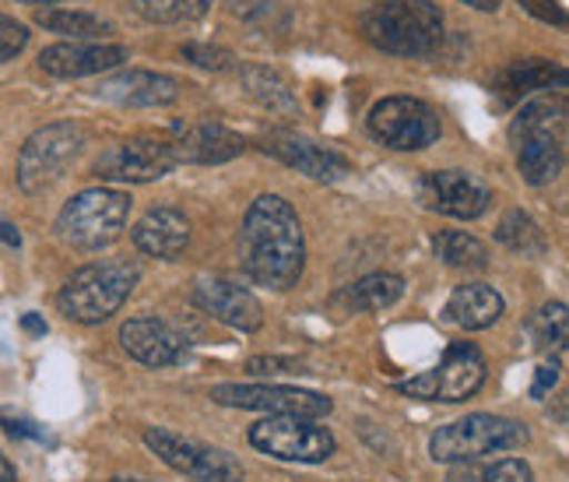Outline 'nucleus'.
Instances as JSON below:
<instances>
[{"mask_svg":"<svg viewBox=\"0 0 569 482\" xmlns=\"http://www.w3.org/2000/svg\"><path fill=\"white\" fill-rule=\"evenodd\" d=\"M113 482H148V479H113Z\"/></svg>","mask_w":569,"mask_h":482,"instance_id":"c03bdc74","label":"nucleus"},{"mask_svg":"<svg viewBox=\"0 0 569 482\" xmlns=\"http://www.w3.org/2000/svg\"><path fill=\"white\" fill-rule=\"evenodd\" d=\"M141 278L134 260H96L78 268L60 289V311L78 324H102L130 299Z\"/></svg>","mask_w":569,"mask_h":482,"instance_id":"20e7f679","label":"nucleus"},{"mask_svg":"<svg viewBox=\"0 0 569 482\" xmlns=\"http://www.w3.org/2000/svg\"><path fill=\"white\" fill-rule=\"evenodd\" d=\"M569 335V317H566V303H545L541 311L528 324V338L535 348H562Z\"/></svg>","mask_w":569,"mask_h":482,"instance_id":"c756f323","label":"nucleus"},{"mask_svg":"<svg viewBox=\"0 0 569 482\" xmlns=\"http://www.w3.org/2000/svg\"><path fill=\"white\" fill-rule=\"evenodd\" d=\"M422 205L450 218H481L492 205V190L475 173L436 169L422 180Z\"/></svg>","mask_w":569,"mask_h":482,"instance_id":"4468645a","label":"nucleus"},{"mask_svg":"<svg viewBox=\"0 0 569 482\" xmlns=\"http://www.w3.org/2000/svg\"><path fill=\"white\" fill-rule=\"evenodd\" d=\"M243 268L271 293L299 286L306 268V236L296 208L278 194H264L243 218Z\"/></svg>","mask_w":569,"mask_h":482,"instance_id":"f257e3e1","label":"nucleus"},{"mask_svg":"<svg viewBox=\"0 0 569 482\" xmlns=\"http://www.w3.org/2000/svg\"><path fill=\"white\" fill-rule=\"evenodd\" d=\"M130 8L148 21H159V26H177V21L208 14L211 0H130Z\"/></svg>","mask_w":569,"mask_h":482,"instance_id":"c85d7f7f","label":"nucleus"},{"mask_svg":"<svg viewBox=\"0 0 569 482\" xmlns=\"http://www.w3.org/2000/svg\"><path fill=\"white\" fill-rule=\"evenodd\" d=\"M84 148V127L74 120H60L39 127L36 135L21 145L18 156V187L26 194H47L53 184L68 177V169Z\"/></svg>","mask_w":569,"mask_h":482,"instance_id":"0eeeda50","label":"nucleus"},{"mask_svg":"<svg viewBox=\"0 0 569 482\" xmlns=\"http://www.w3.org/2000/svg\"><path fill=\"white\" fill-rule=\"evenodd\" d=\"M99 99H109L117 106H134V109H156V106H169L180 99V81L172 75L130 68V71L106 78L99 85Z\"/></svg>","mask_w":569,"mask_h":482,"instance_id":"aec40b11","label":"nucleus"},{"mask_svg":"<svg viewBox=\"0 0 569 482\" xmlns=\"http://www.w3.org/2000/svg\"><path fill=\"white\" fill-rule=\"evenodd\" d=\"M0 430L11 433V436H42V430L29 420H14V415H4L0 412Z\"/></svg>","mask_w":569,"mask_h":482,"instance_id":"e433bc0d","label":"nucleus"},{"mask_svg":"<svg viewBox=\"0 0 569 482\" xmlns=\"http://www.w3.org/2000/svg\"><path fill=\"white\" fill-rule=\"evenodd\" d=\"M239 81H243V92L257 102L271 109V114H296L299 102L289 89V81H284L278 71L271 68H243L239 71Z\"/></svg>","mask_w":569,"mask_h":482,"instance_id":"a878e982","label":"nucleus"},{"mask_svg":"<svg viewBox=\"0 0 569 482\" xmlns=\"http://www.w3.org/2000/svg\"><path fill=\"white\" fill-rule=\"evenodd\" d=\"M134 247L148 257L172 260L190 244V218L180 208H151L141 223L130 229Z\"/></svg>","mask_w":569,"mask_h":482,"instance_id":"412c9836","label":"nucleus"},{"mask_svg":"<svg viewBox=\"0 0 569 482\" xmlns=\"http://www.w3.org/2000/svg\"><path fill=\"white\" fill-rule=\"evenodd\" d=\"M447 482H481V469L475 462H457L447 475Z\"/></svg>","mask_w":569,"mask_h":482,"instance_id":"4c0bfd02","label":"nucleus"},{"mask_svg":"<svg viewBox=\"0 0 569 482\" xmlns=\"http://www.w3.org/2000/svg\"><path fill=\"white\" fill-rule=\"evenodd\" d=\"M502 314H507V303H502V296L492 286H486V282L457 286L443 306V321L465 327V332H486Z\"/></svg>","mask_w":569,"mask_h":482,"instance_id":"4be33fe9","label":"nucleus"},{"mask_svg":"<svg viewBox=\"0 0 569 482\" xmlns=\"http://www.w3.org/2000/svg\"><path fill=\"white\" fill-rule=\"evenodd\" d=\"M496 239L507 250L523 254V257H541L545 250H549V239H545L541 226L535 223L528 212H520V208L502 215V223L496 229Z\"/></svg>","mask_w":569,"mask_h":482,"instance_id":"cd10ccee","label":"nucleus"},{"mask_svg":"<svg viewBox=\"0 0 569 482\" xmlns=\"http://www.w3.org/2000/svg\"><path fill=\"white\" fill-rule=\"evenodd\" d=\"M405 296V278L393 272H373L359 282H352L335 303L345 306L348 314H373L383 311V306H393Z\"/></svg>","mask_w":569,"mask_h":482,"instance_id":"b1692460","label":"nucleus"},{"mask_svg":"<svg viewBox=\"0 0 569 482\" xmlns=\"http://www.w3.org/2000/svg\"><path fill=\"white\" fill-rule=\"evenodd\" d=\"M369 47L393 57H432L443 42V14L432 0H380L359 18Z\"/></svg>","mask_w":569,"mask_h":482,"instance_id":"f03ea898","label":"nucleus"},{"mask_svg":"<svg viewBox=\"0 0 569 482\" xmlns=\"http://www.w3.org/2000/svg\"><path fill=\"white\" fill-rule=\"evenodd\" d=\"M130 194L117 187H92L74 194L57 215V236L74 250H106L123 236Z\"/></svg>","mask_w":569,"mask_h":482,"instance_id":"39448f33","label":"nucleus"},{"mask_svg":"<svg viewBox=\"0 0 569 482\" xmlns=\"http://www.w3.org/2000/svg\"><path fill=\"white\" fill-rule=\"evenodd\" d=\"M127 60L130 50L113 42H53L39 53V68L53 78H89L117 71Z\"/></svg>","mask_w":569,"mask_h":482,"instance_id":"dca6fc26","label":"nucleus"},{"mask_svg":"<svg viewBox=\"0 0 569 482\" xmlns=\"http://www.w3.org/2000/svg\"><path fill=\"white\" fill-rule=\"evenodd\" d=\"M552 85H566V71L559 63H549L541 57L531 60H513L510 68H502L496 78V96L502 102H517L538 89H552Z\"/></svg>","mask_w":569,"mask_h":482,"instance_id":"5701e85b","label":"nucleus"},{"mask_svg":"<svg viewBox=\"0 0 569 482\" xmlns=\"http://www.w3.org/2000/svg\"><path fill=\"white\" fill-rule=\"evenodd\" d=\"M517 141V169L523 184L549 187L566 166V99L545 96L528 102L510 124Z\"/></svg>","mask_w":569,"mask_h":482,"instance_id":"7ed1b4c3","label":"nucleus"},{"mask_svg":"<svg viewBox=\"0 0 569 482\" xmlns=\"http://www.w3.org/2000/svg\"><path fill=\"white\" fill-rule=\"evenodd\" d=\"M144 444L151 454H159V462L193 482H243L247 475L229 451L193 441V436H180L172 430H144Z\"/></svg>","mask_w":569,"mask_h":482,"instance_id":"9d476101","label":"nucleus"},{"mask_svg":"<svg viewBox=\"0 0 569 482\" xmlns=\"http://www.w3.org/2000/svg\"><path fill=\"white\" fill-rule=\"evenodd\" d=\"M461 4L475 8V11H499L502 0H461Z\"/></svg>","mask_w":569,"mask_h":482,"instance_id":"79ce46f5","label":"nucleus"},{"mask_svg":"<svg viewBox=\"0 0 569 482\" xmlns=\"http://www.w3.org/2000/svg\"><path fill=\"white\" fill-rule=\"evenodd\" d=\"M523 11H531L535 18H541L545 26H556V29H566V11L556 4V0H520Z\"/></svg>","mask_w":569,"mask_h":482,"instance_id":"f704fd0d","label":"nucleus"},{"mask_svg":"<svg viewBox=\"0 0 569 482\" xmlns=\"http://www.w3.org/2000/svg\"><path fill=\"white\" fill-rule=\"evenodd\" d=\"M29 29L21 26L18 18H8V14H0V63H8L14 60L21 50L29 47Z\"/></svg>","mask_w":569,"mask_h":482,"instance_id":"2f4dec72","label":"nucleus"},{"mask_svg":"<svg viewBox=\"0 0 569 482\" xmlns=\"http://www.w3.org/2000/svg\"><path fill=\"white\" fill-rule=\"evenodd\" d=\"M250 444L274 458V462H299V465H320L327 462L338 441L335 433L320 426L317 420H299V415H271L250 426Z\"/></svg>","mask_w":569,"mask_h":482,"instance_id":"6e6552de","label":"nucleus"},{"mask_svg":"<svg viewBox=\"0 0 569 482\" xmlns=\"http://www.w3.org/2000/svg\"><path fill=\"white\" fill-rule=\"evenodd\" d=\"M556 384H559V360L541 363L538 374H535V384H531V399H545V394H549Z\"/></svg>","mask_w":569,"mask_h":482,"instance_id":"c9c22d12","label":"nucleus"},{"mask_svg":"<svg viewBox=\"0 0 569 482\" xmlns=\"http://www.w3.org/2000/svg\"><path fill=\"white\" fill-rule=\"evenodd\" d=\"M250 374H306V366L299 360H278V356H253L247 363Z\"/></svg>","mask_w":569,"mask_h":482,"instance_id":"72a5a7b5","label":"nucleus"},{"mask_svg":"<svg viewBox=\"0 0 569 482\" xmlns=\"http://www.w3.org/2000/svg\"><path fill=\"white\" fill-rule=\"evenodd\" d=\"M193 303L214 321H222L236 332H257L264 324V306L247 289L229 278H201L193 286Z\"/></svg>","mask_w":569,"mask_h":482,"instance_id":"f3484780","label":"nucleus"},{"mask_svg":"<svg viewBox=\"0 0 569 482\" xmlns=\"http://www.w3.org/2000/svg\"><path fill=\"white\" fill-rule=\"evenodd\" d=\"M21 4H32V8H39V4H57V0H21Z\"/></svg>","mask_w":569,"mask_h":482,"instance_id":"37998d69","label":"nucleus"},{"mask_svg":"<svg viewBox=\"0 0 569 482\" xmlns=\"http://www.w3.org/2000/svg\"><path fill=\"white\" fill-rule=\"evenodd\" d=\"M432 250L450 268H461V272H481V268H489V247L481 244L478 236H471V233L447 229V233H440V236L432 239Z\"/></svg>","mask_w":569,"mask_h":482,"instance_id":"bb28decb","label":"nucleus"},{"mask_svg":"<svg viewBox=\"0 0 569 482\" xmlns=\"http://www.w3.org/2000/svg\"><path fill=\"white\" fill-rule=\"evenodd\" d=\"M180 53L204 71H229L232 68V53L222 47H208V42H183Z\"/></svg>","mask_w":569,"mask_h":482,"instance_id":"7c9ffc66","label":"nucleus"},{"mask_svg":"<svg viewBox=\"0 0 569 482\" xmlns=\"http://www.w3.org/2000/svg\"><path fill=\"white\" fill-rule=\"evenodd\" d=\"M0 239H4L8 247H21V233L8 223V218H0Z\"/></svg>","mask_w":569,"mask_h":482,"instance_id":"ea45409f","label":"nucleus"},{"mask_svg":"<svg viewBox=\"0 0 569 482\" xmlns=\"http://www.w3.org/2000/svg\"><path fill=\"white\" fill-rule=\"evenodd\" d=\"M172 166H177V151L169 138H130L102 151L96 177L113 184H151L172 173Z\"/></svg>","mask_w":569,"mask_h":482,"instance_id":"ddd939ff","label":"nucleus"},{"mask_svg":"<svg viewBox=\"0 0 569 482\" xmlns=\"http://www.w3.org/2000/svg\"><path fill=\"white\" fill-rule=\"evenodd\" d=\"M481 482H535V472L520 458H502V462L481 469Z\"/></svg>","mask_w":569,"mask_h":482,"instance_id":"473e14b6","label":"nucleus"},{"mask_svg":"<svg viewBox=\"0 0 569 482\" xmlns=\"http://www.w3.org/2000/svg\"><path fill=\"white\" fill-rule=\"evenodd\" d=\"M0 482H18V472L8 462V454H0Z\"/></svg>","mask_w":569,"mask_h":482,"instance_id":"a19ab883","label":"nucleus"},{"mask_svg":"<svg viewBox=\"0 0 569 482\" xmlns=\"http://www.w3.org/2000/svg\"><path fill=\"white\" fill-rule=\"evenodd\" d=\"M211 399L229 409L299 415V420H320V415H331V409H335V402L327 399V394L284 387V384H218V387H211Z\"/></svg>","mask_w":569,"mask_h":482,"instance_id":"f8f14e48","label":"nucleus"},{"mask_svg":"<svg viewBox=\"0 0 569 482\" xmlns=\"http://www.w3.org/2000/svg\"><path fill=\"white\" fill-rule=\"evenodd\" d=\"M120 345L144 366H172L187 356V338L159 317H130L120 327Z\"/></svg>","mask_w":569,"mask_h":482,"instance_id":"a211bd4d","label":"nucleus"},{"mask_svg":"<svg viewBox=\"0 0 569 482\" xmlns=\"http://www.w3.org/2000/svg\"><path fill=\"white\" fill-rule=\"evenodd\" d=\"M36 26L57 32L63 39H74V42H99L106 36H113V21L89 14V11H68V8H39Z\"/></svg>","mask_w":569,"mask_h":482,"instance_id":"393cba45","label":"nucleus"},{"mask_svg":"<svg viewBox=\"0 0 569 482\" xmlns=\"http://www.w3.org/2000/svg\"><path fill=\"white\" fill-rule=\"evenodd\" d=\"M264 151L274 159H281L284 166L306 173L310 180H320V184H338L352 173V163H348L341 151L327 148L313 138L292 135V130H274V135H268Z\"/></svg>","mask_w":569,"mask_h":482,"instance_id":"2eb2a0df","label":"nucleus"},{"mask_svg":"<svg viewBox=\"0 0 569 482\" xmlns=\"http://www.w3.org/2000/svg\"><path fill=\"white\" fill-rule=\"evenodd\" d=\"M369 135L393 151H422L440 141V114L415 96H390L369 109Z\"/></svg>","mask_w":569,"mask_h":482,"instance_id":"1a4fd4ad","label":"nucleus"},{"mask_svg":"<svg viewBox=\"0 0 569 482\" xmlns=\"http://www.w3.org/2000/svg\"><path fill=\"white\" fill-rule=\"evenodd\" d=\"M21 327H26L29 335H47V321H42L39 314H26L21 317Z\"/></svg>","mask_w":569,"mask_h":482,"instance_id":"58836bf2","label":"nucleus"},{"mask_svg":"<svg viewBox=\"0 0 569 482\" xmlns=\"http://www.w3.org/2000/svg\"><path fill=\"white\" fill-rule=\"evenodd\" d=\"M481 384H486V356H481L471 342H453L447 348V356L440 360V366L429 370L422 377L398 384V391L422 402L453 405V402H468L471 394L481 391Z\"/></svg>","mask_w":569,"mask_h":482,"instance_id":"9b49d317","label":"nucleus"},{"mask_svg":"<svg viewBox=\"0 0 569 482\" xmlns=\"http://www.w3.org/2000/svg\"><path fill=\"white\" fill-rule=\"evenodd\" d=\"M169 141L172 151H177V163H197V166H218L247 151V141L222 124H180L177 138Z\"/></svg>","mask_w":569,"mask_h":482,"instance_id":"6ab92c4d","label":"nucleus"},{"mask_svg":"<svg viewBox=\"0 0 569 482\" xmlns=\"http://www.w3.org/2000/svg\"><path fill=\"white\" fill-rule=\"evenodd\" d=\"M528 441H531V433L523 423L507 420V415H492V412H471L465 420L436 430L429 441V454L436 462L457 465V462H478V458H486V454L523 447Z\"/></svg>","mask_w":569,"mask_h":482,"instance_id":"423d86ee","label":"nucleus"}]
</instances>
